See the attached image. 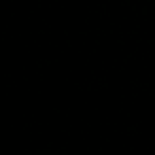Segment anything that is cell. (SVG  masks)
<instances>
[]
</instances>
